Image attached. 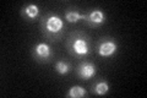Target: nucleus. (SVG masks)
Wrapping results in <instances>:
<instances>
[{
  "instance_id": "obj_5",
  "label": "nucleus",
  "mask_w": 147,
  "mask_h": 98,
  "mask_svg": "<svg viewBox=\"0 0 147 98\" xmlns=\"http://www.w3.org/2000/svg\"><path fill=\"white\" fill-rule=\"evenodd\" d=\"M77 74L84 80H90L96 75V66L91 63H82L77 69Z\"/></svg>"
},
{
  "instance_id": "obj_3",
  "label": "nucleus",
  "mask_w": 147,
  "mask_h": 98,
  "mask_svg": "<svg viewBox=\"0 0 147 98\" xmlns=\"http://www.w3.org/2000/svg\"><path fill=\"white\" fill-rule=\"evenodd\" d=\"M33 54L37 60L47 62L52 57V49L47 43H38L33 48Z\"/></svg>"
},
{
  "instance_id": "obj_10",
  "label": "nucleus",
  "mask_w": 147,
  "mask_h": 98,
  "mask_svg": "<svg viewBox=\"0 0 147 98\" xmlns=\"http://www.w3.org/2000/svg\"><path fill=\"white\" fill-rule=\"evenodd\" d=\"M71 70V65L66 63V62H58L55 64V71L60 75H66L67 72H70Z\"/></svg>"
},
{
  "instance_id": "obj_9",
  "label": "nucleus",
  "mask_w": 147,
  "mask_h": 98,
  "mask_svg": "<svg viewBox=\"0 0 147 98\" xmlns=\"http://www.w3.org/2000/svg\"><path fill=\"white\" fill-rule=\"evenodd\" d=\"M67 96L71 98H81L86 96V90L81 86H72L67 92Z\"/></svg>"
},
{
  "instance_id": "obj_6",
  "label": "nucleus",
  "mask_w": 147,
  "mask_h": 98,
  "mask_svg": "<svg viewBox=\"0 0 147 98\" xmlns=\"http://www.w3.org/2000/svg\"><path fill=\"white\" fill-rule=\"evenodd\" d=\"M86 21L90 23V26L97 27L99 25H102V23H104L105 16L100 10H93L88 16H86Z\"/></svg>"
},
{
  "instance_id": "obj_4",
  "label": "nucleus",
  "mask_w": 147,
  "mask_h": 98,
  "mask_svg": "<svg viewBox=\"0 0 147 98\" xmlns=\"http://www.w3.org/2000/svg\"><path fill=\"white\" fill-rule=\"evenodd\" d=\"M117 49H118V45L114 41H103L98 45V54L100 57L108 58V57H112L117 52Z\"/></svg>"
},
{
  "instance_id": "obj_2",
  "label": "nucleus",
  "mask_w": 147,
  "mask_h": 98,
  "mask_svg": "<svg viewBox=\"0 0 147 98\" xmlns=\"http://www.w3.org/2000/svg\"><path fill=\"white\" fill-rule=\"evenodd\" d=\"M70 49L76 55L85 57V55L90 53V44H88V42H87V39L84 38V37H76V38H72V41H71Z\"/></svg>"
},
{
  "instance_id": "obj_11",
  "label": "nucleus",
  "mask_w": 147,
  "mask_h": 98,
  "mask_svg": "<svg viewBox=\"0 0 147 98\" xmlns=\"http://www.w3.org/2000/svg\"><path fill=\"white\" fill-rule=\"evenodd\" d=\"M86 20V16L85 15H81L80 12H77V11H67L66 12V15H65V20L67 21V22H77L79 20Z\"/></svg>"
},
{
  "instance_id": "obj_8",
  "label": "nucleus",
  "mask_w": 147,
  "mask_h": 98,
  "mask_svg": "<svg viewBox=\"0 0 147 98\" xmlns=\"http://www.w3.org/2000/svg\"><path fill=\"white\" fill-rule=\"evenodd\" d=\"M93 91L96 95H98V96H103L105 95L108 91H109V85H108V82L107 81H99L97 82L96 85L93 86Z\"/></svg>"
},
{
  "instance_id": "obj_1",
  "label": "nucleus",
  "mask_w": 147,
  "mask_h": 98,
  "mask_svg": "<svg viewBox=\"0 0 147 98\" xmlns=\"http://www.w3.org/2000/svg\"><path fill=\"white\" fill-rule=\"evenodd\" d=\"M64 28V22L59 16L50 15L44 18V31L48 36H58Z\"/></svg>"
},
{
  "instance_id": "obj_7",
  "label": "nucleus",
  "mask_w": 147,
  "mask_h": 98,
  "mask_svg": "<svg viewBox=\"0 0 147 98\" xmlns=\"http://www.w3.org/2000/svg\"><path fill=\"white\" fill-rule=\"evenodd\" d=\"M24 14L26 15L27 18L33 20V18H37L39 15V7L37 5H34V4H30V5H27L24 9Z\"/></svg>"
}]
</instances>
